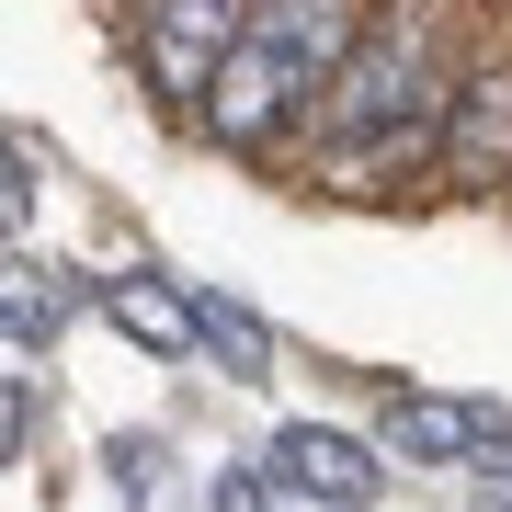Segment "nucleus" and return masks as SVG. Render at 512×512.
<instances>
[{
    "label": "nucleus",
    "instance_id": "nucleus-1",
    "mask_svg": "<svg viewBox=\"0 0 512 512\" xmlns=\"http://www.w3.org/2000/svg\"><path fill=\"white\" fill-rule=\"evenodd\" d=\"M444 69H433V35L421 12L353 35L342 80L319 92V160L330 171H399V160H444Z\"/></svg>",
    "mask_w": 512,
    "mask_h": 512
},
{
    "label": "nucleus",
    "instance_id": "nucleus-5",
    "mask_svg": "<svg viewBox=\"0 0 512 512\" xmlns=\"http://www.w3.org/2000/svg\"><path fill=\"white\" fill-rule=\"evenodd\" d=\"M262 467H274L296 501H319V512H365V501H376V478H387V456H376L365 433H342V421H308V410L274 421Z\"/></svg>",
    "mask_w": 512,
    "mask_h": 512
},
{
    "label": "nucleus",
    "instance_id": "nucleus-10",
    "mask_svg": "<svg viewBox=\"0 0 512 512\" xmlns=\"http://www.w3.org/2000/svg\"><path fill=\"white\" fill-rule=\"evenodd\" d=\"M46 330H57V285L12 262V342H46Z\"/></svg>",
    "mask_w": 512,
    "mask_h": 512
},
{
    "label": "nucleus",
    "instance_id": "nucleus-11",
    "mask_svg": "<svg viewBox=\"0 0 512 512\" xmlns=\"http://www.w3.org/2000/svg\"><path fill=\"white\" fill-rule=\"evenodd\" d=\"M103 12H137V23H148V12H160V0H103Z\"/></svg>",
    "mask_w": 512,
    "mask_h": 512
},
{
    "label": "nucleus",
    "instance_id": "nucleus-2",
    "mask_svg": "<svg viewBox=\"0 0 512 512\" xmlns=\"http://www.w3.org/2000/svg\"><path fill=\"white\" fill-rule=\"evenodd\" d=\"M342 57H353V0H262L239 57H228V80L205 92V137L217 148H274L296 114H319Z\"/></svg>",
    "mask_w": 512,
    "mask_h": 512
},
{
    "label": "nucleus",
    "instance_id": "nucleus-7",
    "mask_svg": "<svg viewBox=\"0 0 512 512\" xmlns=\"http://www.w3.org/2000/svg\"><path fill=\"white\" fill-rule=\"evenodd\" d=\"M444 160L467 171H512V57H490L478 80H456V103H444Z\"/></svg>",
    "mask_w": 512,
    "mask_h": 512
},
{
    "label": "nucleus",
    "instance_id": "nucleus-4",
    "mask_svg": "<svg viewBox=\"0 0 512 512\" xmlns=\"http://www.w3.org/2000/svg\"><path fill=\"white\" fill-rule=\"evenodd\" d=\"M387 456L399 467H512V410L490 399H433V387H387Z\"/></svg>",
    "mask_w": 512,
    "mask_h": 512
},
{
    "label": "nucleus",
    "instance_id": "nucleus-3",
    "mask_svg": "<svg viewBox=\"0 0 512 512\" xmlns=\"http://www.w3.org/2000/svg\"><path fill=\"white\" fill-rule=\"evenodd\" d=\"M251 12H262V0H160V12L137 23V69H148V92H160L171 114H205V92L228 80L239 35H251Z\"/></svg>",
    "mask_w": 512,
    "mask_h": 512
},
{
    "label": "nucleus",
    "instance_id": "nucleus-8",
    "mask_svg": "<svg viewBox=\"0 0 512 512\" xmlns=\"http://www.w3.org/2000/svg\"><path fill=\"white\" fill-rule=\"evenodd\" d=\"M194 296H205V353H217L228 376H262V365H274V342H262V319L239 308V296H217V285H194Z\"/></svg>",
    "mask_w": 512,
    "mask_h": 512
},
{
    "label": "nucleus",
    "instance_id": "nucleus-9",
    "mask_svg": "<svg viewBox=\"0 0 512 512\" xmlns=\"http://www.w3.org/2000/svg\"><path fill=\"white\" fill-rule=\"evenodd\" d=\"M205 501H217V512H308L274 467H217V490H205Z\"/></svg>",
    "mask_w": 512,
    "mask_h": 512
},
{
    "label": "nucleus",
    "instance_id": "nucleus-12",
    "mask_svg": "<svg viewBox=\"0 0 512 512\" xmlns=\"http://www.w3.org/2000/svg\"><path fill=\"white\" fill-rule=\"evenodd\" d=\"M478 512H512V490H501V501H478Z\"/></svg>",
    "mask_w": 512,
    "mask_h": 512
},
{
    "label": "nucleus",
    "instance_id": "nucleus-6",
    "mask_svg": "<svg viewBox=\"0 0 512 512\" xmlns=\"http://www.w3.org/2000/svg\"><path fill=\"white\" fill-rule=\"evenodd\" d=\"M103 319L126 330L137 353H160V365L205 353V296H194V285H171V274H114V285H103Z\"/></svg>",
    "mask_w": 512,
    "mask_h": 512
}]
</instances>
